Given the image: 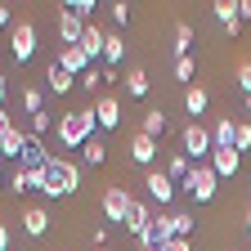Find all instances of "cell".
Returning <instances> with one entry per match:
<instances>
[{
    "label": "cell",
    "mask_w": 251,
    "mask_h": 251,
    "mask_svg": "<svg viewBox=\"0 0 251 251\" xmlns=\"http://www.w3.org/2000/svg\"><path fill=\"white\" fill-rule=\"evenodd\" d=\"M126 94H135V99L148 94V72L144 68H130V72H126Z\"/></svg>",
    "instance_id": "cell-25"
},
{
    "label": "cell",
    "mask_w": 251,
    "mask_h": 251,
    "mask_svg": "<svg viewBox=\"0 0 251 251\" xmlns=\"http://www.w3.org/2000/svg\"><path fill=\"white\" fill-rule=\"evenodd\" d=\"M23 229H27V238H45V233H50V211L31 206V211L23 215Z\"/></svg>",
    "instance_id": "cell-15"
},
{
    "label": "cell",
    "mask_w": 251,
    "mask_h": 251,
    "mask_svg": "<svg viewBox=\"0 0 251 251\" xmlns=\"http://www.w3.org/2000/svg\"><path fill=\"white\" fill-rule=\"evenodd\" d=\"M103 162H108L103 139H90V144H85V166H103Z\"/></svg>",
    "instance_id": "cell-28"
},
{
    "label": "cell",
    "mask_w": 251,
    "mask_h": 251,
    "mask_svg": "<svg viewBox=\"0 0 251 251\" xmlns=\"http://www.w3.org/2000/svg\"><path fill=\"white\" fill-rule=\"evenodd\" d=\"M175 81H193V54L175 58Z\"/></svg>",
    "instance_id": "cell-34"
},
{
    "label": "cell",
    "mask_w": 251,
    "mask_h": 251,
    "mask_svg": "<svg viewBox=\"0 0 251 251\" xmlns=\"http://www.w3.org/2000/svg\"><path fill=\"white\" fill-rule=\"evenodd\" d=\"M121 58H126L121 31H108V41H103V63H108V68H121Z\"/></svg>",
    "instance_id": "cell-17"
},
{
    "label": "cell",
    "mask_w": 251,
    "mask_h": 251,
    "mask_svg": "<svg viewBox=\"0 0 251 251\" xmlns=\"http://www.w3.org/2000/svg\"><path fill=\"white\" fill-rule=\"evenodd\" d=\"M81 31H85L81 18H72V14L58 9V36H63V41H68V45H81Z\"/></svg>",
    "instance_id": "cell-16"
},
{
    "label": "cell",
    "mask_w": 251,
    "mask_h": 251,
    "mask_svg": "<svg viewBox=\"0 0 251 251\" xmlns=\"http://www.w3.org/2000/svg\"><path fill=\"white\" fill-rule=\"evenodd\" d=\"M14 63H27L36 54V23H14V45H9Z\"/></svg>",
    "instance_id": "cell-6"
},
{
    "label": "cell",
    "mask_w": 251,
    "mask_h": 251,
    "mask_svg": "<svg viewBox=\"0 0 251 251\" xmlns=\"http://www.w3.org/2000/svg\"><path fill=\"white\" fill-rule=\"evenodd\" d=\"M5 247H9V229H5V225H0V251H5Z\"/></svg>",
    "instance_id": "cell-39"
},
{
    "label": "cell",
    "mask_w": 251,
    "mask_h": 251,
    "mask_svg": "<svg viewBox=\"0 0 251 251\" xmlns=\"http://www.w3.org/2000/svg\"><path fill=\"white\" fill-rule=\"evenodd\" d=\"M144 188L152 193V202H162V206L175 202V193H179V184H175L166 171H148V175H144Z\"/></svg>",
    "instance_id": "cell-7"
},
{
    "label": "cell",
    "mask_w": 251,
    "mask_h": 251,
    "mask_svg": "<svg viewBox=\"0 0 251 251\" xmlns=\"http://www.w3.org/2000/svg\"><path fill=\"white\" fill-rule=\"evenodd\" d=\"M238 18H251V0H238Z\"/></svg>",
    "instance_id": "cell-38"
},
{
    "label": "cell",
    "mask_w": 251,
    "mask_h": 251,
    "mask_svg": "<svg viewBox=\"0 0 251 251\" xmlns=\"http://www.w3.org/2000/svg\"><path fill=\"white\" fill-rule=\"evenodd\" d=\"M45 85H50V94H68V90L76 85V76H72V72H63L58 63H54V68H50V76H45Z\"/></svg>",
    "instance_id": "cell-21"
},
{
    "label": "cell",
    "mask_w": 251,
    "mask_h": 251,
    "mask_svg": "<svg viewBox=\"0 0 251 251\" xmlns=\"http://www.w3.org/2000/svg\"><path fill=\"white\" fill-rule=\"evenodd\" d=\"M45 130H50V108H45V112H31V117H27V135H36V139H41Z\"/></svg>",
    "instance_id": "cell-30"
},
{
    "label": "cell",
    "mask_w": 251,
    "mask_h": 251,
    "mask_svg": "<svg viewBox=\"0 0 251 251\" xmlns=\"http://www.w3.org/2000/svg\"><path fill=\"white\" fill-rule=\"evenodd\" d=\"M23 112H45V85H27L23 90Z\"/></svg>",
    "instance_id": "cell-24"
},
{
    "label": "cell",
    "mask_w": 251,
    "mask_h": 251,
    "mask_svg": "<svg viewBox=\"0 0 251 251\" xmlns=\"http://www.w3.org/2000/svg\"><path fill=\"white\" fill-rule=\"evenodd\" d=\"M108 14H112V23H117V27H126V23H130V5H126V0H112V5H108Z\"/></svg>",
    "instance_id": "cell-31"
},
{
    "label": "cell",
    "mask_w": 251,
    "mask_h": 251,
    "mask_svg": "<svg viewBox=\"0 0 251 251\" xmlns=\"http://www.w3.org/2000/svg\"><path fill=\"white\" fill-rule=\"evenodd\" d=\"M233 76H238V90H242V94H251V58H242V63H238V72H233Z\"/></svg>",
    "instance_id": "cell-33"
},
{
    "label": "cell",
    "mask_w": 251,
    "mask_h": 251,
    "mask_svg": "<svg viewBox=\"0 0 251 251\" xmlns=\"http://www.w3.org/2000/svg\"><path fill=\"white\" fill-rule=\"evenodd\" d=\"M139 251H162V247H152V242H139Z\"/></svg>",
    "instance_id": "cell-41"
},
{
    "label": "cell",
    "mask_w": 251,
    "mask_h": 251,
    "mask_svg": "<svg viewBox=\"0 0 251 251\" xmlns=\"http://www.w3.org/2000/svg\"><path fill=\"white\" fill-rule=\"evenodd\" d=\"M103 220H108V225H126V215H130V206H135V198L130 193H126V188L121 184H108L103 188Z\"/></svg>",
    "instance_id": "cell-5"
},
{
    "label": "cell",
    "mask_w": 251,
    "mask_h": 251,
    "mask_svg": "<svg viewBox=\"0 0 251 251\" xmlns=\"http://www.w3.org/2000/svg\"><path fill=\"white\" fill-rule=\"evenodd\" d=\"M0 27H9V5H0Z\"/></svg>",
    "instance_id": "cell-40"
},
{
    "label": "cell",
    "mask_w": 251,
    "mask_h": 251,
    "mask_svg": "<svg viewBox=\"0 0 251 251\" xmlns=\"http://www.w3.org/2000/svg\"><path fill=\"white\" fill-rule=\"evenodd\" d=\"M162 130H166V112H162V108H152V112H144V126H139V135L157 139Z\"/></svg>",
    "instance_id": "cell-23"
},
{
    "label": "cell",
    "mask_w": 251,
    "mask_h": 251,
    "mask_svg": "<svg viewBox=\"0 0 251 251\" xmlns=\"http://www.w3.org/2000/svg\"><path fill=\"white\" fill-rule=\"evenodd\" d=\"M130 157H135L139 166H148V171H152V162H157V139L135 135V139H130Z\"/></svg>",
    "instance_id": "cell-12"
},
{
    "label": "cell",
    "mask_w": 251,
    "mask_h": 251,
    "mask_svg": "<svg viewBox=\"0 0 251 251\" xmlns=\"http://www.w3.org/2000/svg\"><path fill=\"white\" fill-rule=\"evenodd\" d=\"M211 9H215V23H220V27H225V31L242 23V18H238V0H215V5H211Z\"/></svg>",
    "instance_id": "cell-19"
},
{
    "label": "cell",
    "mask_w": 251,
    "mask_h": 251,
    "mask_svg": "<svg viewBox=\"0 0 251 251\" xmlns=\"http://www.w3.org/2000/svg\"><path fill=\"white\" fill-rule=\"evenodd\" d=\"M233 148H238V152H251V126H247V121H238V135H233Z\"/></svg>",
    "instance_id": "cell-32"
},
{
    "label": "cell",
    "mask_w": 251,
    "mask_h": 251,
    "mask_svg": "<svg viewBox=\"0 0 251 251\" xmlns=\"http://www.w3.org/2000/svg\"><path fill=\"white\" fill-rule=\"evenodd\" d=\"M242 108H247V112H251V94H242Z\"/></svg>",
    "instance_id": "cell-42"
},
{
    "label": "cell",
    "mask_w": 251,
    "mask_h": 251,
    "mask_svg": "<svg viewBox=\"0 0 251 251\" xmlns=\"http://www.w3.org/2000/svg\"><path fill=\"white\" fill-rule=\"evenodd\" d=\"M94 126H99V117H94V108H76V112H63L58 126H54V135L63 148H85L94 139Z\"/></svg>",
    "instance_id": "cell-1"
},
{
    "label": "cell",
    "mask_w": 251,
    "mask_h": 251,
    "mask_svg": "<svg viewBox=\"0 0 251 251\" xmlns=\"http://www.w3.org/2000/svg\"><path fill=\"white\" fill-rule=\"evenodd\" d=\"M179 188H184V193L193 198V202H211V198H215V188H220V175L211 171V162H198Z\"/></svg>",
    "instance_id": "cell-4"
},
{
    "label": "cell",
    "mask_w": 251,
    "mask_h": 251,
    "mask_svg": "<svg viewBox=\"0 0 251 251\" xmlns=\"http://www.w3.org/2000/svg\"><path fill=\"white\" fill-rule=\"evenodd\" d=\"M247 238H251V206H247Z\"/></svg>",
    "instance_id": "cell-43"
},
{
    "label": "cell",
    "mask_w": 251,
    "mask_h": 251,
    "mask_svg": "<svg viewBox=\"0 0 251 251\" xmlns=\"http://www.w3.org/2000/svg\"><path fill=\"white\" fill-rule=\"evenodd\" d=\"M184 54H193V27L175 23V58H184Z\"/></svg>",
    "instance_id": "cell-26"
},
{
    "label": "cell",
    "mask_w": 251,
    "mask_h": 251,
    "mask_svg": "<svg viewBox=\"0 0 251 251\" xmlns=\"http://www.w3.org/2000/svg\"><path fill=\"white\" fill-rule=\"evenodd\" d=\"M94 117H99L103 130H121V99L117 94H103V99L94 103Z\"/></svg>",
    "instance_id": "cell-9"
},
{
    "label": "cell",
    "mask_w": 251,
    "mask_h": 251,
    "mask_svg": "<svg viewBox=\"0 0 251 251\" xmlns=\"http://www.w3.org/2000/svg\"><path fill=\"white\" fill-rule=\"evenodd\" d=\"M99 251H108V247H99Z\"/></svg>",
    "instance_id": "cell-45"
},
{
    "label": "cell",
    "mask_w": 251,
    "mask_h": 251,
    "mask_svg": "<svg viewBox=\"0 0 251 251\" xmlns=\"http://www.w3.org/2000/svg\"><path fill=\"white\" fill-rule=\"evenodd\" d=\"M162 171H166V175H171L175 184H184V179H188V171H193V162H188V157H184V152H171Z\"/></svg>",
    "instance_id": "cell-20"
},
{
    "label": "cell",
    "mask_w": 251,
    "mask_h": 251,
    "mask_svg": "<svg viewBox=\"0 0 251 251\" xmlns=\"http://www.w3.org/2000/svg\"><path fill=\"white\" fill-rule=\"evenodd\" d=\"M162 251H193V238H171Z\"/></svg>",
    "instance_id": "cell-37"
},
{
    "label": "cell",
    "mask_w": 251,
    "mask_h": 251,
    "mask_svg": "<svg viewBox=\"0 0 251 251\" xmlns=\"http://www.w3.org/2000/svg\"><path fill=\"white\" fill-rule=\"evenodd\" d=\"M103 41H108V31H99V27H94V23H85V31H81V54L85 58H103Z\"/></svg>",
    "instance_id": "cell-10"
},
{
    "label": "cell",
    "mask_w": 251,
    "mask_h": 251,
    "mask_svg": "<svg viewBox=\"0 0 251 251\" xmlns=\"http://www.w3.org/2000/svg\"><path fill=\"white\" fill-rule=\"evenodd\" d=\"M233 135H238V121H233V117H220V121H215V130H211L215 148H233Z\"/></svg>",
    "instance_id": "cell-18"
},
{
    "label": "cell",
    "mask_w": 251,
    "mask_h": 251,
    "mask_svg": "<svg viewBox=\"0 0 251 251\" xmlns=\"http://www.w3.org/2000/svg\"><path fill=\"white\" fill-rule=\"evenodd\" d=\"M9 188H14V193H27V188H31V184H27V171H23V166L9 175Z\"/></svg>",
    "instance_id": "cell-35"
},
{
    "label": "cell",
    "mask_w": 251,
    "mask_h": 251,
    "mask_svg": "<svg viewBox=\"0 0 251 251\" xmlns=\"http://www.w3.org/2000/svg\"><path fill=\"white\" fill-rule=\"evenodd\" d=\"M171 225H175V238H193V211H175Z\"/></svg>",
    "instance_id": "cell-29"
},
{
    "label": "cell",
    "mask_w": 251,
    "mask_h": 251,
    "mask_svg": "<svg viewBox=\"0 0 251 251\" xmlns=\"http://www.w3.org/2000/svg\"><path fill=\"white\" fill-rule=\"evenodd\" d=\"M179 144H184V157H188V162H211V152H215V139H211V130H206V126L202 121H188L184 126V135H179Z\"/></svg>",
    "instance_id": "cell-3"
},
{
    "label": "cell",
    "mask_w": 251,
    "mask_h": 251,
    "mask_svg": "<svg viewBox=\"0 0 251 251\" xmlns=\"http://www.w3.org/2000/svg\"><path fill=\"white\" fill-rule=\"evenodd\" d=\"M206 103H211V94H206L202 85H188V90H184V112L193 117V121H198V117L206 112Z\"/></svg>",
    "instance_id": "cell-14"
},
{
    "label": "cell",
    "mask_w": 251,
    "mask_h": 251,
    "mask_svg": "<svg viewBox=\"0 0 251 251\" xmlns=\"http://www.w3.org/2000/svg\"><path fill=\"white\" fill-rule=\"evenodd\" d=\"M126 229H130L135 238H144V233L152 229V211H148L144 202H135V206H130V215H126Z\"/></svg>",
    "instance_id": "cell-13"
},
{
    "label": "cell",
    "mask_w": 251,
    "mask_h": 251,
    "mask_svg": "<svg viewBox=\"0 0 251 251\" xmlns=\"http://www.w3.org/2000/svg\"><path fill=\"white\" fill-rule=\"evenodd\" d=\"M238 166H242V152H238V148H215V152H211V171H215L220 179H233Z\"/></svg>",
    "instance_id": "cell-8"
},
{
    "label": "cell",
    "mask_w": 251,
    "mask_h": 251,
    "mask_svg": "<svg viewBox=\"0 0 251 251\" xmlns=\"http://www.w3.org/2000/svg\"><path fill=\"white\" fill-rule=\"evenodd\" d=\"M58 68H63V72H72V76H85V72H90V58H85L76 45H63V54H58Z\"/></svg>",
    "instance_id": "cell-11"
},
{
    "label": "cell",
    "mask_w": 251,
    "mask_h": 251,
    "mask_svg": "<svg viewBox=\"0 0 251 251\" xmlns=\"http://www.w3.org/2000/svg\"><path fill=\"white\" fill-rule=\"evenodd\" d=\"M0 157H5V152H0Z\"/></svg>",
    "instance_id": "cell-46"
},
{
    "label": "cell",
    "mask_w": 251,
    "mask_h": 251,
    "mask_svg": "<svg viewBox=\"0 0 251 251\" xmlns=\"http://www.w3.org/2000/svg\"><path fill=\"white\" fill-rule=\"evenodd\" d=\"M23 139H27V130H18V126L5 130V135H0V152H5V157H23Z\"/></svg>",
    "instance_id": "cell-22"
},
{
    "label": "cell",
    "mask_w": 251,
    "mask_h": 251,
    "mask_svg": "<svg viewBox=\"0 0 251 251\" xmlns=\"http://www.w3.org/2000/svg\"><path fill=\"white\" fill-rule=\"evenodd\" d=\"M94 9H99L94 0H68V5H63V14H72V18H81V23H90Z\"/></svg>",
    "instance_id": "cell-27"
},
{
    "label": "cell",
    "mask_w": 251,
    "mask_h": 251,
    "mask_svg": "<svg viewBox=\"0 0 251 251\" xmlns=\"http://www.w3.org/2000/svg\"><path fill=\"white\" fill-rule=\"evenodd\" d=\"M76 184H81V171L72 162H63V157H50V166H45V188L41 193L45 198H68L76 193Z\"/></svg>",
    "instance_id": "cell-2"
},
{
    "label": "cell",
    "mask_w": 251,
    "mask_h": 251,
    "mask_svg": "<svg viewBox=\"0 0 251 251\" xmlns=\"http://www.w3.org/2000/svg\"><path fill=\"white\" fill-rule=\"evenodd\" d=\"M76 81H81L85 90H99V85H103V72H94V68H90V72H85V76H76Z\"/></svg>",
    "instance_id": "cell-36"
},
{
    "label": "cell",
    "mask_w": 251,
    "mask_h": 251,
    "mask_svg": "<svg viewBox=\"0 0 251 251\" xmlns=\"http://www.w3.org/2000/svg\"><path fill=\"white\" fill-rule=\"evenodd\" d=\"M5 184H9V179H5V171H0V188H5Z\"/></svg>",
    "instance_id": "cell-44"
}]
</instances>
